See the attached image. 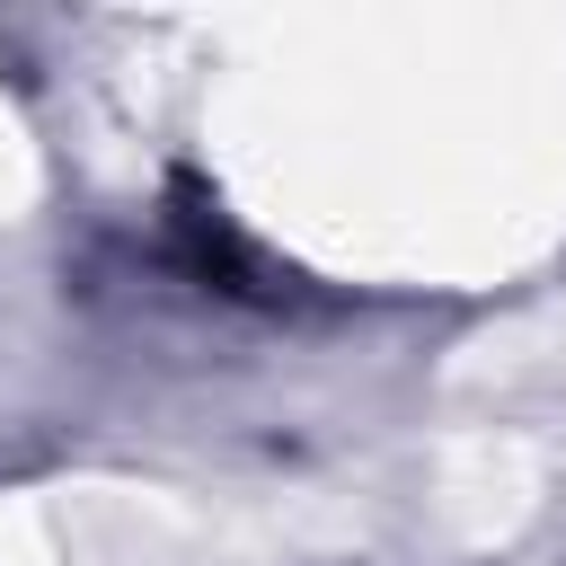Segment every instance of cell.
Instances as JSON below:
<instances>
[{
    "label": "cell",
    "mask_w": 566,
    "mask_h": 566,
    "mask_svg": "<svg viewBox=\"0 0 566 566\" xmlns=\"http://www.w3.org/2000/svg\"><path fill=\"white\" fill-rule=\"evenodd\" d=\"M221 97L248 203L327 265L478 283L566 230L557 18H274Z\"/></svg>",
    "instance_id": "6da1fadb"
},
{
    "label": "cell",
    "mask_w": 566,
    "mask_h": 566,
    "mask_svg": "<svg viewBox=\"0 0 566 566\" xmlns=\"http://www.w3.org/2000/svg\"><path fill=\"white\" fill-rule=\"evenodd\" d=\"M531 371H566V301L522 310L513 327L478 336V345H469V363H460L451 380H531Z\"/></svg>",
    "instance_id": "7a4b0ae2"
},
{
    "label": "cell",
    "mask_w": 566,
    "mask_h": 566,
    "mask_svg": "<svg viewBox=\"0 0 566 566\" xmlns=\"http://www.w3.org/2000/svg\"><path fill=\"white\" fill-rule=\"evenodd\" d=\"M0 566H62L53 557V531L27 495H0Z\"/></svg>",
    "instance_id": "3957f363"
},
{
    "label": "cell",
    "mask_w": 566,
    "mask_h": 566,
    "mask_svg": "<svg viewBox=\"0 0 566 566\" xmlns=\"http://www.w3.org/2000/svg\"><path fill=\"white\" fill-rule=\"evenodd\" d=\"M27 203H35V142L18 133V115L0 97V221H18Z\"/></svg>",
    "instance_id": "277c9868"
}]
</instances>
